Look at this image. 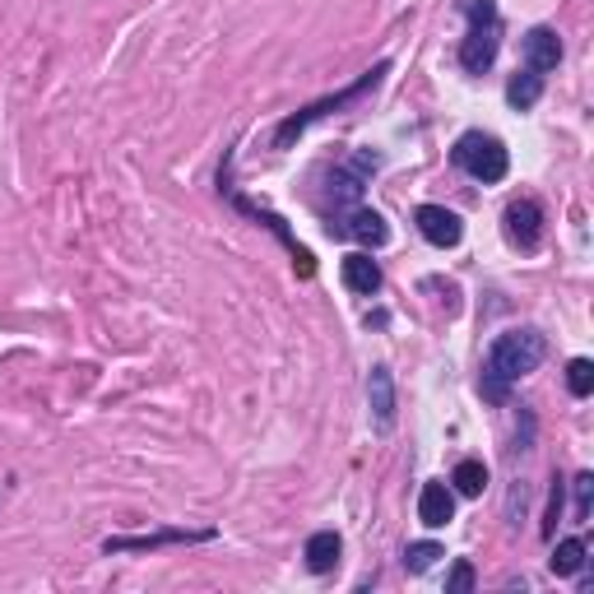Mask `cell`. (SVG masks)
Returning a JSON list of instances; mask_svg holds the SVG:
<instances>
[{"label":"cell","mask_w":594,"mask_h":594,"mask_svg":"<svg viewBox=\"0 0 594 594\" xmlns=\"http://www.w3.org/2000/svg\"><path fill=\"white\" fill-rule=\"evenodd\" d=\"M590 493H594V478H590V474H581V478H576V520H585V516H590Z\"/></svg>","instance_id":"21"},{"label":"cell","mask_w":594,"mask_h":594,"mask_svg":"<svg viewBox=\"0 0 594 594\" xmlns=\"http://www.w3.org/2000/svg\"><path fill=\"white\" fill-rule=\"evenodd\" d=\"M325 233H330V237H344V241H363V247H386V241H390V224H386L377 209H367V205L330 214Z\"/></svg>","instance_id":"5"},{"label":"cell","mask_w":594,"mask_h":594,"mask_svg":"<svg viewBox=\"0 0 594 594\" xmlns=\"http://www.w3.org/2000/svg\"><path fill=\"white\" fill-rule=\"evenodd\" d=\"M413 224H418V233L432 241V247H442V251L460 247V237H465V224H460V214H451L446 205H418V209H413Z\"/></svg>","instance_id":"7"},{"label":"cell","mask_w":594,"mask_h":594,"mask_svg":"<svg viewBox=\"0 0 594 594\" xmlns=\"http://www.w3.org/2000/svg\"><path fill=\"white\" fill-rule=\"evenodd\" d=\"M386 71H390V61H377L371 71H363L348 89H339V94H330V98H316L312 107H302V112H293V117H283L279 121V130H274V149H289L298 136H306L316 121H325V117H335V112H344V107H354L358 98H367L377 84L386 79Z\"/></svg>","instance_id":"2"},{"label":"cell","mask_w":594,"mask_h":594,"mask_svg":"<svg viewBox=\"0 0 594 594\" xmlns=\"http://www.w3.org/2000/svg\"><path fill=\"white\" fill-rule=\"evenodd\" d=\"M525 65H530L534 75L558 71V65H562V37H558V29L534 24L530 33H525Z\"/></svg>","instance_id":"8"},{"label":"cell","mask_w":594,"mask_h":594,"mask_svg":"<svg viewBox=\"0 0 594 594\" xmlns=\"http://www.w3.org/2000/svg\"><path fill=\"white\" fill-rule=\"evenodd\" d=\"M224 191H228V186H224ZM228 195H233V191H228ZM233 205H237L241 214H251V218H266V224H270V228H274V233H279L283 241H289V251H293V266H298V274H312V270H316V260H312V251H306V247H298V241L289 237V228H283V218H279V214H270V209H260V205H251V201H241V195H233Z\"/></svg>","instance_id":"14"},{"label":"cell","mask_w":594,"mask_h":594,"mask_svg":"<svg viewBox=\"0 0 594 594\" xmlns=\"http://www.w3.org/2000/svg\"><path fill=\"white\" fill-rule=\"evenodd\" d=\"M474 585H478L474 566H469V562H455V566H451V576H446V590H460V594H465V590H474Z\"/></svg>","instance_id":"20"},{"label":"cell","mask_w":594,"mask_h":594,"mask_svg":"<svg viewBox=\"0 0 594 594\" xmlns=\"http://www.w3.org/2000/svg\"><path fill=\"white\" fill-rule=\"evenodd\" d=\"M418 520H423L428 530H446V525L455 520V493L442 478L423 483V493H418Z\"/></svg>","instance_id":"9"},{"label":"cell","mask_w":594,"mask_h":594,"mask_svg":"<svg viewBox=\"0 0 594 594\" xmlns=\"http://www.w3.org/2000/svg\"><path fill=\"white\" fill-rule=\"evenodd\" d=\"M539 98H543V75H534L530 65H525V71H516L511 84H506V102H511L516 112H530Z\"/></svg>","instance_id":"15"},{"label":"cell","mask_w":594,"mask_h":594,"mask_svg":"<svg viewBox=\"0 0 594 594\" xmlns=\"http://www.w3.org/2000/svg\"><path fill=\"white\" fill-rule=\"evenodd\" d=\"M339 553H344V543H339L335 530H316L312 539H306V548H302L306 571H312V576H325V571H335V566H339Z\"/></svg>","instance_id":"13"},{"label":"cell","mask_w":594,"mask_h":594,"mask_svg":"<svg viewBox=\"0 0 594 594\" xmlns=\"http://www.w3.org/2000/svg\"><path fill=\"white\" fill-rule=\"evenodd\" d=\"M548 358V339L539 335L534 325H516V330H501L493 339L488 358H483V371H478V390L483 400L493 404H506L516 381H525L530 371H539V363Z\"/></svg>","instance_id":"1"},{"label":"cell","mask_w":594,"mask_h":594,"mask_svg":"<svg viewBox=\"0 0 594 594\" xmlns=\"http://www.w3.org/2000/svg\"><path fill=\"white\" fill-rule=\"evenodd\" d=\"M451 163H455L460 172H469L474 182L497 186V182H506V172H511V153H506V144H501L497 136L465 130V136L455 140V149H451Z\"/></svg>","instance_id":"4"},{"label":"cell","mask_w":594,"mask_h":594,"mask_svg":"<svg viewBox=\"0 0 594 594\" xmlns=\"http://www.w3.org/2000/svg\"><path fill=\"white\" fill-rule=\"evenodd\" d=\"M367 404H371V418H377V432H390L395 428V377L390 367H371L367 377Z\"/></svg>","instance_id":"11"},{"label":"cell","mask_w":594,"mask_h":594,"mask_svg":"<svg viewBox=\"0 0 594 594\" xmlns=\"http://www.w3.org/2000/svg\"><path fill=\"white\" fill-rule=\"evenodd\" d=\"M501 228H506V241H511L516 251H539V241H543V205L534 201V195H520V201L506 205Z\"/></svg>","instance_id":"6"},{"label":"cell","mask_w":594,"mask_h":594,"mask_svg":"<svg viewBox=\"0 0 594 594\" xmlns=\"http://www.w3.org/2000/svg\"><path fill=\"white\" fill-rule=\"evenodd\" d=\"M566 390L576 395V400H585V395L594 390V363L590 358H571L566 363Z\"/></svg>","instance_id":"19"},{"label":"cell","mask_w":594,"mask_h":594,"mask_svg":"<svg viewBox=\"0 0 594 594\" xmlns=\"http://www.w3.org/2000/svg\"><path fill=\"white\" fill-rule=\"evenodd\" d=\"M558 516H562V478H553V501H548V520H543V534H553Z\"/></svg>","instance_id":"22"},{"label":"cell","mask_w":594,"mask_h":594,"mask_svg":"<svg viewBox=\"0 0 594 594\" xmlns=\"http://www.w3.org/2000/svg\"><path fill=\"white\" fill-rule=\"evenodd\" d=\"M339 279H344V289L358 293V298L381 293V266H377V260H371L367 251H348V256L339 260Z\"/></svg>","instance_id":"10"},{"label":"cell","mask_w":594,"mask_h":594,"mask_svg":"<svg viewBox=\"0 0 594 594\" xmlns=\"http://www.w3.org/2000/svg\"><path fill=\"white\" fill-rule=\"evenodd\" d=\"M214 539V530H163V534H140V539H107L102 543V553L112 558V553H144V548H163V543H205Z\"/></svg>","instance_id":"12"},{"label":"cell","mask_w":594,"mask_h":594,"mask_svg":"<svg viewBox=\"0 0 594 594\" xmlns=\"http://www.w3.org/2000/svg\"><path fill=\"white\" fill-rule=\"evenodd\" d=\"M585 558H590L585 539H562L553 548V558H548V566H553V576H576V571L585 566Z\"/></svg>","instance_id":"17"},{"label":"cell","mask_w":594,"mask_h":594,"mask_svg":"<svg viewBox=\"0 0 594 594\" xmlns=\"http://www.w3.org/2000/svg\"><path fill=\"white\" fill-rule=\"evenodd\" d=\"M483 488H488V465H483V460H460L455 474H451V493L483 497Z\"/></svg>","instance_id":"16"},{"label":"cell","mask_w":594,"mask_h":594,"mask_svg":"<svg viewBox=\"0 0 594 594\" xmlns=\"http://www.w3.org/2000/svg\"><path fill=\"white\" fill-rule=\"evenodd\" d=\"M455 10L469 19V33L460 42V65L469 75H488L501 52V10L497 0H455Z\"/></svg>","instance_id":"3"},{"label":"cell","mask_w":594,"mask_h":594,"mask_svg":"<svg viewBox=\"0 0 594 594\" xmlns=\"http://www.w3.org/2000/svg\"><path fill=\"white\" fill-rule=\"evenodd\" d=\"M436 558H446V553H442V543H432V539L409 543V548H404V571H413V576H423V571H428Z\"/></svg>","instance_id":"18"}]
</instances>
